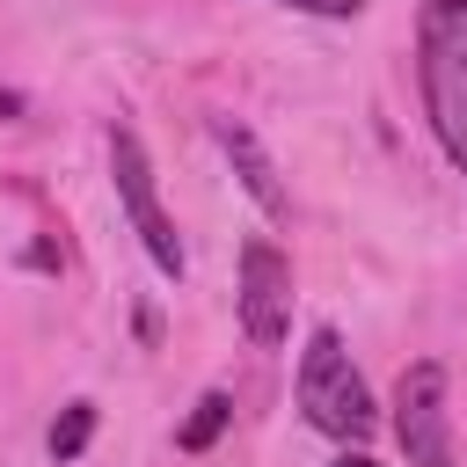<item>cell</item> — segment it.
Masks as SVG:
<instances>
[{
    "label": "cell",
    "mask_w": 467,
    "mask_h": 467,
    "mask_svg": "<svg viewBox=\"0 0 467 467\" xmlns=\"http://www.w3.org/2000/svg\"><path fill=\"white\" fill-rule=\"evenodd\" d=\"M416 80H423V117H431L445 161L467 175V0H423Z\"/></svg>",
    "instance_id": "6da1fadb"
},
{
    "label": "cell",
    "mask_w": 467,
    "mask_h": 467,
    "mask_svg": "<svg viewBox=\"0 0 467 467\" xmlns=\"http://www.w3.org/2000/svg\"><path fill=\"white\" fill-rule=\"evenodd\" d=\"M299 409H306V423L321 438H343V445H365L379 431V401H372L365 372L350 365V350H343V336L328 321L299 350Z\"/></svg>",
    "instance_id": "7a4b0ae2"
},
{
    "label": "cell",
    "mask_w": 467,
    "mask_h": 467,
    "mask_svg": "<svg viewBox=\"0 0 467 467\" xmlns=\"http://www.w3.org/2000/svg\"><path fill=\"white\" fill-rule=\"evenodd\" d=\"M109 182H117V204H124V219H131L146 263H153L161 277H182V270H190V263H182V234H175V219L161 212L153 161H146L139 131H124V124H109Z\"/></svg>",
    "instance_id": "3957f363"
},
{
    "label": "cell",
    "mask_w": 467,
    "mask_h": 467,
    "mask_svg": "<svg viewBox=\"0 0 467 467\" xmlns=\"http://www.w3.org/2000/svg\"><path fill=\"white\" fill-rule=\"evenodd\" d=\"M394 438L409 467H452V409H445V365L416 358L394 387Z\"/></svg>",
    "instance_id": "277c9868"
},
{
    "label": "cell",
    "mask_w": 467,
    "mask_h": 467,
    "mask_svg": "<svg viewBox=\"0 0 467 467\" xmlns=\"http://www.w3.org/2000/svg\"><path fill=\"white\" fill-rule=\"evenodd\" d=\"M241 328H248V343L255 350H277L285 336H292V263H285V248L277 241H248L241 248Z\"/></svg>",
    "instance_id": "5b68a950"
},
{
    "label": "cell",
    "mask_w": 467,
    "mask_h": 467,
    "mask_svg": "<svg viewBox=\"0 0 467 467\" xmlns=\"http://www.w3.org/2000/svg\"><path fill=\"white\" fill-rule=\"evenodd\" d=\"M212 139H219V153L234 161V175H241V190L270 212V219H292V197H285V182H277V161L263 153V139L241 124V117H212Z\"/></svg>",
    "instance_id": "8992f818"
},
{
    "label": "cell",
    "mask_w": 467,
    "mask_h": 467,
    "mask_svg": "<svg viewBox=\"0 0 467 467\" xmlns=\"http://www.w3.org/2000/svg\"><path fill=\"white\" fill-rule=\"evenodd\" d=\"M234 423V394L226 387H212V394H197V409H190V423L175 431V445L182 452H212V438Z\"/></svg>",
    "instance_id": "52a82bcc"
},
{
    "label": "cell",
    "mask_w": 467,
    "mask_h": 467,
    "mask_svg": "<svg viewBox=\"0 0 467 467\" xmlns=\"http://www.w3.org/2000/svg\"><path fill=\"white\" fill-rule=\"evenodd\" d=\"M95 438V401H66V416L51 423V460H80Z\"/></svg>",
    "instance_id": "ba28073f"
},
{
    "label": "cell",
    "mask_w": 467,
    "mask_h": 467,
    "mask_svg": "<svg viewBox=\"0 0 467 467\" xmlns=\"http://www.w3.org/2000/svg\"><path fill=\"white\" fill-rule=\"evenodd\" d=\"M277 7H299V15H328V22H350V15H365V0H277Z\"/></svg>",
    "instance_id": "9c48e42d"
},
{
    "label": "cell",
    "mask_w": 467,
    "mask_h": 467,
    "mask_svg": "<svg viewBox=\"0 0 467 467\" xmlns=\"http://www.w3.org/2000/svg\"><path fill=\"white\" fill-rule=\"evenodd\" d=\"M0 117H22V95L15 88H0Z\"/></svg>",
    "instance_id": "30bf717a"
},
{
    "label": "cell",
    "mask_w": 467,
    "mask_h": 467,
    "mask_svg": "<svg viewBox=\"0 0 467 467\" xmlns=\"http://www.w3.org/2000/svg\"><path fill=\"white\" fill-rule=\"evenodd\" d=\"M328 467H379L372 452H343V460H328Z\"/></svg>",
    "instance_id": "8fae6325"
}]
</instances>
